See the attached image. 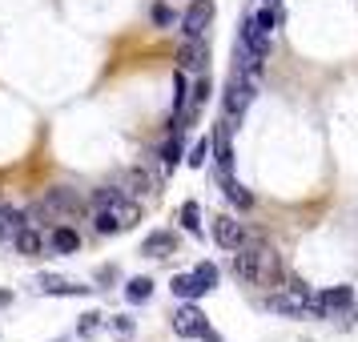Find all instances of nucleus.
<instances>
[{"label": "nucleus", "instance_id": "f257e3e1", "mask_svg": "<svg viewBox=\"0 0 358 342\" xmlns=\"http://www.w3.org/2000/svg\"><path fill=\"white\" fill-rule=\"evenodd\" d=\"M234 274L242 278L245 286H278L282 282V258L274 245L266 242H250L234 250Z\"/></svg>", "mask_w": 358, "mask_h": 342}, {"label": "nucleus", "instance_id": "f03ea898", "mask_svg": "<svg viewBox=\"0 0 358 342\" xmlns=\"http://www.w3.org/2000/svg\"><path fill=\"white\" fill-rule=\"evenodd\" d=\"M141 222V206L125 197L117 185H105L93 194V229L97 234H121V229H133Z\"/></svg>", "mask_w": 358, "mask_h": 342}, {"label": "nucleus", "instance_id": "7ed1b4c3", "mask_svg": "<svg viewBox=\"0 0 358 342\" xmlns=\"http://www.w3.org/2000/svg\"><path fill=\"white\" fill-rule=\"evenodd\" d=\"M266 306L274 310V314H282V318H306V314H318V294L310 290V286H302V282H294L286 290L270 294Z\"/></svg>", "mask_w": 358, "mask_h": 342}, {"label": "nucleus", "instance_id": "20e7f679", "mask_svg": "<svg viewBox=\"0 0 358 342\" xmlns=\"http://www.w3.org/2000/svg\"><path fill=\"white\" fill-rule=\"evenodd\" d=\"M254 85L258 81H250V77H242L238 69H234V77H229L226 85V109H222V121H242V113L250 109V101H254Z\"/></svg>", "mask_w": 358, "mask_h": 342}, {"label": "nucleus", "instance_id": "39448f33", "mask_svg": "<svg viewBox=\"0 0 358 342\" xmlns=\"http://www.w3.org/2000/svg\"><path fill=\"white\" fill-rule=\"evenodd\" d=\"M41 210L49 213L52 222H65V218H77L85 206H81V194H77V190L52 185V190H45V197H41Z\"/></svg>", "mask_w": 358, "mask_h": 342}, {"label": "nucleus", "instance_id": "423d86ee", "mask_svg": "<svg viewBox=\"0 0 358 342\" xmlns=\"http://www.w3.org/2000/svg\"><path fill=\"white\" fill-rule=\"evenodd\" d=\"M318 314L322 318H338V322L355 318V294H350V286H334V290L318 294Z\"/></svg>", "mask_w": 358, "mask_h": 342}, {"label": "nucleus", "instance_id": "0eeeda50", "mask_svg": "<svg viewBox=\"0 0 358 342\" xmlns=\"http://www.w3.org/2000/svg\"><path fill=\"white\" fill-rule=\"evenodd\" d=\"M206 330H210V322H206V314H201L194 302H185V306L173 314V334H178V339H206Z\"/></svg>", "mask_w": 358, "mask_h": 342}, {"label": "nucleus", "instance_id": "6e6552de", "mask_svg": "<svg viewBox=\"0 0 358 342\" xmlns=\"http://www.w3.org/2000/svg\"><path fill=\"white\" fill-rule=\"evenodd\" d=\"M206 65H210L206 41H201V36H185V45L178 49V69L181 73H206Z\"/></svg>", "mask_w": 358, "mask_h": 342}, {"label": "nucleus", "instance_id": "1a4fd4ad", "mask_svg": "<svg viewBox=\"0 0 358 342\" xmlns=\"http://www.w3.org/2000/svg\"><path fill=\"white\" fill-rule=\"evenodd\" d=\"M213 24V0H194L181 17V33L185 36H206V29Z\"/></svg>", "mask_w": 358, "mask_h": 342}, {"label": "nucleus", "instance_id": "9d476101", "mask_svg": "<svg viewBox=\"0 0 358 342\" xmlns=\"http://www.w3.org/2000/svg\"><path fill=\"white\" fill-rule=\"evenodd\" d=\"M125 197H153L157 194V178L145 173V169H129V173H121V185H117Z\"/></svg>", "mask_w": 358, "mask_h": 342}, {"label": "nucleus", "instance_id": "9b49d317", "mask_svg": "<svg viewBox=\"0 0 358 342\" xmlns=\"http://www.w3.org/2000/svg\"><path fill=\"white\" fill-rule=\"evenodd\" d=\"M213 242L222 245V250H238V245L245 242V229L238 218H229V213H222L217 222H213Z\"/></svg>", "mask_w": 358, "mask_h": 342}, {"label": "nucleus", "instance_id": "f8f14e48", "mask_svg": "<svg viewBox=\"0 0 358 342\" xmlns=\"http://www.w3.org/2000/svg\"><path fill=\"white\" fill-rule=\"evenodd\" d=\"M141 254L145 258H169V254H178V238L169 229H157V234H149L141 242Z\"/></svg>", "mask_w": 358, "mask_h": 342}, {"label": "nucleus", "instance_id": "ddd939ff", "mask_svg": "<svg viewBox=\"0 0 358 342\" xmlns=\"http://www.w3.org/2000/svg\"><path fill=\"white\" fill-rule=\"evenodd\" d=\"M77 245H81V234H77L73 226H57L49 234V250L52 254H73Z\"/></svg>", "mask_w": 358, "mask_h": 342}, {"label": "nucleus", "instance_id": "4468645a", "mask_svg": "<svg viewBox=\"0 0 358 342\" xmlns=\"http://www.w3.org/2000/svg\"><path fill=\"white\" fill-rule=\"evenodd\" d=\"M13 238H17V250L24 258H41V254H45V242H41V234H36L33 226H20Z\"/></svg>", "mask_w": 358, "mask_h": 342}, {"label": "nucleus", "instance_id": "2eb2a0df", "mask_svg": "<svg viewBox=\"0 0 358 342\" xmlns=\"http://www.w3.org/2000/svg\"><path fill=\"white\" fill-rule=\"evenodd\" d=\"M173 294H178V298H185V302H194V298H201V294H206V286L197 282V274H178V278H173Z\"/></svg>", "mask_w": 358, "mask_h": 342}, {"label": "nucleus", "instance_id": "dca6fc26", "mask_svg": "<svg viewBox=\"0 0 358 342\" xmlns=\"http://www.w3.org/2000/svg\"><path fill=\"white\" fill-rule=\"evenodd\" d=\"M36 286H41L45 294H89V286H73V282H65V278H52V274H45Z\"/></svg>", "mask_w": 358, "mask_h": 342}, {"label": "nucleus", "instance_id": "f3484780", "mask_svg": "<svg viewBox=\"0 0 358 342\" xmlns=\"http://www.w3.org/2000/svg\"><path fill=\"white\" fill-rule=\"evenodd\" d=\"M125 298H129V302H149V298H153V282H149V278H129Z\"/></svg>", "mask_w": 358, "mask_h": 342}, {"label": "nucleus", "instance_id": "a211bd4d", "mask_svg": "<svg viewBox=\"0 0 358 342\" xmlns=\"http://www.w3.org/2000/svg\"><path fill=\"white\" fill-rule=\"evenodd\" d=\"M20 226H29V218L20 210H13V206H0V229H4V234H17Z\"/></svg>", "mask_w": 358, "mask_h": 342}, {"label": "nucleus", "instance_id": "6ab92c4d", "mask_svg": "<svg viewBox=\"0 0 358 342\" xmlns=\"http://www.w3.org/2000/svg\"><path fill=\"white\" fill-rule=\"evenodd\" d=\"M250 24H254V29H258V33H274V24H278V13L274 8H270V4H266V8H258V13H254V17H250Z\"/></svg>", "mask_w": 358, "mask_h": 342}, {"label": "nucleus", "instance_id": "aec40b11", "mask_svg": "<svg viewBox=\"0 0 358 342\" xmlns=\"http://www.w3.org/2000/svg\"><path fill=\"white\" fill-rule=\"evenodd\" d=\"M181 226L189 229V234H201V206L197 201H185L181 206Z\"/></svg>", "mask_w": 358, "mask_h": 342}, {"label": "nucleus", "instance_id": "412c9836", "mask_svg": "<svg viewBox=\"0 0 358 342\" xmlns=\"http://www.w3.org/2000/svg\"><path fill=\"white\" fill-rule=\"evenodd\" d=\"M222 185H226V194H229V201H234V206H242V210H250V206H254V197L245 194V190H242L234 178H226Z\"/></svg>", "mask_w": 358, "mask_h": 342}, {"label": "nucleus", "instance_id": "4be33fe9", "mask_svg": "<svg viewBox=\"0 0 358 342\" xmlns=\"http://www.w3.org/2000/svg\"><path fill=\"white\" fill-rule=\"evenodd\" d=\"M210 149H213V141H210V137H201V141H197V145L189 149V157H185V162L194 165V169H197V165H206V157H210Z\"/></svg>", "mask_w": 358, "mask_h": 342}, {"label": "nucleus", "instance_id": "5701e85b", "mask_svg": "<svg viewBox=\"0 0 358 342\" xmlns=\"http://www.w3.org/2000/svg\"><path fill=\"white\" fill-rule=\"evenodd\" d=\"M194 274H197V282H201L206 290H213V286H217V266H210V262H201Z\"/></svg>", "mask_w": 358, "mask_h": 342}, {"label": "nucleus", "instance_id": "b1692460", "mask_svg": "<svg viewBox=\"0 0 358 342\" xmlns=\"http://www.w3.org/2000/svg\"><path fill=\"white\" fill-rule=\"evenodd\" d=\"M149 17H153L157 29H169V24H173V8H169V4H153V13H149Z\"/></svg>", "mask_w": 358, "mask_h": 342}, {"label": "nucleus", "instance_id": "393cba45", "mask_svg": "<svg viewBox=\"0 0 358 342\" xmlns=\"http://www.w3.org/2000/svg\"><path fill=\"white\" fill-rule=\"evenodd\" d=\"M97 330H101V314H85L81 326H77V334H81V339H93Z\"/></svg>", "mask_w": 358, "mask_h": 342}, {"label": "nucleus", "instance_id": "a878e982", "mask_svg": "<svg viewBox=\"0 0 358 342\" xmlns=\"http://www.w3.org/2000/svg\"><path fill=\"white\" fill-rule=\"evenodd\" d=\"M178 162H181V137H178V129H173V141L165 145V169H173Z\"/></svg>", "mask_w": 358, "mask_h": 342}, {"label": "nucleus", "instance_id": "bb28decb", "mask_svg": "<svg viewBox=\"0 0 358 342\" xmlns=\"http://www.w3.org/2000/svg\"><path fill=\"white\" fill-rule=\"evenodd\" d=\"M206 97H210V77H206V73H201V81H197V89H194V105H189V109H201V105H206Z\"/></svg>", "mask_w": 358, "mask_h": 342}, {"label": "nucleus", "instance_id": "cd10ccee", "mask_svg": "<svg viewBox=\"0 0 358 342\" xmlns=\"http://www.w3.org/2000/svg\"><path fill=\"white\" fill-rule=\"evenodd\" d=\"M8 302H13V294H8V290H0V306H8Z\"/></svg>", "mask_w": 358, "mask_h": 342}, {"label": "nucleus", "instance_id": "c85d7f7f", "mask_svg": "<svg viewBox=\"0 0 358 342\" xmlns=\"http://www.w3.org/2000/svg\"><path fill=\"white\" fill-rule=\"evenodd\" d=\"M4 238H8V234H4V229H0V242H4Z\"/></svg>", "mask_w": 358, "mask_h": 342}]
</instances>
